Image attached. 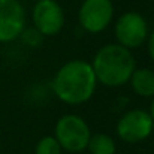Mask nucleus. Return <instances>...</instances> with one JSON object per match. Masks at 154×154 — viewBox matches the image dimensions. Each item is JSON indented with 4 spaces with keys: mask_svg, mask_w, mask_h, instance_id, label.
Wrapping results in <instances>:
<instances>
[{
    "mask_svg": "<svg viewBox=\"0 0 154 154\" xmlns=\"http://www.w3.org/2000/svg\"><path fill=\"white\" fill-rule=\"evenodd\" d=\"M87 150L90 154H115V139L108 133H94L90 136Z\"/></svg>",
    "mask_w": 154,
    "mask_h": 154,
    "instance_id": "nucleus-10",
    "label": "nucleus"
},
{
    "mask_svg": "<svg viewBox=\"0 0 154 154\" xmlns=\"http://www.w3.org/2000/svg\"><path fill=\"white\" fill-rule=\"evenodd\" d=\"M26 29V9L20 0H0V42L18 39Z\"/></svg>",
    "mask_w": 154,
    "mask_h": 154,
    "instance_id": "nucleus-8",
    "label": "nucleus"
},
{
    "mask_svg": "<svg viewBox=\"0 0 154 154\" xmlns=\"http://www.w3.org/2000/svg\"><path fill=\"white\" fill-rule=\"evenodd\" d=\"M150 115H151V118H153V121H154V97H153V102H151V106H150Z\"/></svg>",
    "mask_w": 154,
    "mask_h": 154,
    "instance_id": "nucleus-14",
    "label": "nucleus"
},
{
    "mask_svg": "<svg viewBox=\"0 0 154 154\" xmlns=\"http://www.w3.org/2000/svg\"><path fill=\"white\" fill-rule=\"evenodd\" d=\"M97 87V79L91 63L85 60H69L55 72L52 91L66 105H82L88 102Z\"/></svg>",
    "mask_w": 154,
    "mask_h": 154,
    "instance_id": "nucleus-1",
    "label": "nucleus"
},
{
    "mask_svg": "<svg viewBox=\"0 0 154 154\" xmlns=\"http://www.w3.org/2000/svg\"><path fill=\"white\" fill-rule=\"evenodd\" d=\"M32 21L44 38L55 36L64 27L63 8L55 0H38L32 11Z\"/></svg>",
    "mask_w": 154,
    "mask_h": 154,
    "instance_id": "nucleus-7",
    "label": "nucleus"
},
{
    "mask_svg": "<svg viewBox=\"0 0 154 154\" xmlns=\"http://www.w3.org/2000/svg\"><path fill=\"white\" fill-rule=\"evenodd\" d=\"M145 44H147V51H148V55H150V58L154 61V30L151 32V33H148V38H147Z\"/></svg>",
    "mask_w": 154,
    "mask_h": 154,
    "instance_id": "nucleus-13",
    "label": "nucleus"
},
{
    "mask_svg": "<svg viewBox=\"0 0 154 154\" xmlns=\"http://www.w3.org/2000/svg\"><path fill=\"white\" fill-rule=\"evenodd\" d=\"M35 154H63V148L60 147L54 135H47L38 141L35 147Z\"/></svg>",
    "mask_w": 154,
    "mask_h": 154,
    "instance_id": "nucleus-11",
    "label": "nucleus"
},
{
    "mask_svg": "<svg viewBox=\"0 0 154 154\" xmlns=\"http://www.w3.org/2000/svg\"><path fill=\"white\" fill-rule=\"evenodd\" d=\"M91 67L97 84L115 88L129 82L136 69V60L130 50L120 44H106L94 54Z\"/></svg>",
    "mask_w": 154,
    "mask_h": 154,
    "instance_id": "nucleus-2",
    "label": "nucleus"
},
{
    "mask_svg": "<svg viewBox=\"0 0 154 154\" xmlns=\"http://www.w3.org/2000/svg\"><path fill=\"white\" fill-rule=\"evenodd\" d=\"M153 130L154 121L145 109H130L124 112L115 126L118 139L126 144H139L148 139Z\"/></svg>",
    "mask_w": 154,
    "mask_h": 154,
    "instance_id": "nucleus-4",
    "label": "nucleus"
},
{
    "mask_svg": "<svg viewBox=\"0 0 154 154\" xmlns=\"http://www.w3.org/2000/svg\"><path fill=\"white\" fill-rule=\"evenodd\" d=\"M20 38L23 39V42H24L26 45L35 47V48L39 47V45L42 44V41H44V36H42L35 27H32V29H24Z\"/></svg>",
    "mask_w": 154,
    "mask_h": 154,
    "instance_id": "nucleus-12",
    "label": "nucleus"
},
{
    "mask_svg": "<svg viewBox=\"0 0 154 154\" xmlns=\"http://www.w3.org/2000/svg\"><path fill=\"white\" fill-rule=\"evenodd\" d=\"M91 130L87 121L76 114L61 115L54 127V138L58 141L63 151L76 154L87 150Z\"/></svg>",
    "mask_w": 154,
    "mask_h": 154,
    "instance_id": "nucleus-3",
    "label": "nucleus"
},
{
    "mask_svg": "<svg viewBox=\"0 0 154 154\" xmlns=\"http://www.w3.org/2000/svg\"><path fill=\"white\" fill-rule=\"evenodd\" d=\"M115 41L127 50H136L145 44L148 38V23L139 12L129 11L115 21Z\"/></svg>",
    "mask_w": 154,
    "mask_h": 154,
    "instance_id": "nucleus-5",
    "label": "nucleus"
},
{
    "mask_svg": "<svg viewBox=\"0 0 154 154\" xmlns=\"http://www.w3.org/2000/svg\"><path fill=\"white\" fill-rule=\"evenodd\" d=\"M133 93L139 97H154V70L150 67H136L129 79Z\"/></svg>",
    "mask_w": 154,
    "mask_h": 154,
    "instance_id": "nucleus-9",
    "label": "nucleus"
},
{
    "mask_svg": "<svg viewBox=\"0 0 154 154\" xmlns=\"http://www.w3.org/2000/svg\"><path fill=\"white\" fill-rule=\"evenodd\" d=\"M114 20V5L112 0H84L78 11V21L81 27L97 35L108 29Z\"/></svg>",
    "mask_w": 154,
    "mask_h": 154,
    "instance_id": "nucleus-6",
    "label": "nucleus"
}]
</instances>
